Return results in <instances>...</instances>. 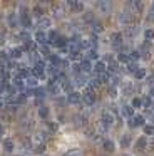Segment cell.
Returning a JSON list of instances; mask_svg holds the SVG:
<instances>
[{
	"mask_svg": "<svg viewBox=\"0 0 154 156\" xmlns=\"http://www.w3.org/2000/svg\"><path fill=\"white\" fill-rule=\"evenodd\" d=\"M64 156H82V153H80V149H70Z\"/></svg>",
	"mask_w": 154,
	"mask_h": 156,
	"instance_id": "obj_37",
	"label": "cell"
},
{
	"mask_svg": "<svg viewBox=\"0 0 154 156\" xmlns=\"http://www.w3.org/2000/svg\"><path fill=\"white\" fill-rule=\"evenodd\" d=\"M50 24H52V20H50L49 17H40V19H37V22H35V27L37 29H49L50 27Z\"/></svg>",
	"mask_w": 154,
	"mask_h": 156,
	"instance_id": "obj_10",
	"label": "cell"
},
{
	"mask_svg": "<svg viewBox=\"0 0 154 156\" xmlns=\"http://www.w3.org/2000/svg\"><path fill=\"white\" fill-rule=\"evenodd\" d=\"M35 144H40V146H45V141H47V134L45 133H37L35 138H33Z\"/></svg>",
	"mask_w": 154,
	"mask_h": 156,
	"instance_id": "obj_18",
	"label": "cell"
},
{
	"mask_svg": "<svg viewBox=\"0 0 154 156\" xmlns=\"http://www.w3.org/2000/svg\"><path fill=\"white\" fill-rule=\"evenodd\" d=\"M44 71H45V62L40 59V61H37L35 64H33V77H44Z\"/></svg>",
	"mask_w": 154,
	"mask_h": 156,
	"instance_id": "obj_3",
	"label": "cell"
},
{
	"mask_svg": "<svg viewBox=\"0 0 154 156\" xmlns=\"http://www.w3.org/2000/svg\"><path fill=\"white\" fill-rule=\"evenodd\" d=\"M87 82V79L84 77L82 74H75V77H74V84L77 86V87H80V86H84Z\"/></svg>",
	"mask_w": 154,
	"mask_h": 156,
	"instance_id": "obj_27",
	"label": "cell"
},
{
	"mask_svg": "<svg viewBox=\"0 0 154 156\" xmlns=\"http://www.w3.org/2000/svg\"><path fill=\"white\" fill-rule=\"evenodd\" d=\"M102 149L104 151H107V153H112L114 149H116V144H114V141L112 139H102Z\"/></svg>",
	"mask_w": 154,
	"mask_h": 156,
	"instance_id": "obj_14",
	"label": "cell"
},
{
	"mask_svg": "<svg viewBox=\"0 0 154 156\" xmlns=\"http://www.w3.org/2000/svg\"><path fill=\"white\" fill-rule=\"evenodd\" d=\"M139 57H141V52H139V51H132V52H129V61H131V62H136Z\"/></svg>",
	"mask_w": 154,
	"mask_h": 156,
	"instance_id": "obj_31",
	"label": "cell"
},
{
	"mask_svg": "<svg viewBox=\"0 0 154 156\" xmlns=\"http://www.w3.org/2000/svg\"><path fill=\"white\" fill-rule=\"evenodd\" d=\"M79 66H80V74H87V72H90L94 69V66L90 64L89 61H86V59H82V61L79 62Z\"/></svg>",
	"mask_w": 154,
	"mask_h": 156,
	"instance_id": "obj_13",
	"label": "cell"
},
{
	"mask_svg": "<svg viewBox=\"0 0 154 156\" xmlns=\"http://www.w3.org/2000/svg\"><path fill=\"white\" fill-rule=\"evenodd\" d=\"M33 153H39V156L40 154H42V153H44V149H45V146H40V144H35V146H33Z\"/></svg>",
	"mask_w": 154,
	"mask_h": 156,
	"instance_id": "obj_40",
	"label": "cell"
},
{
	"mask_svg": "<svg viewBox=\"0 0 154 156\" xmlns=\"http://www.w3.org/2000/svg\"><path fill=\"white\" fill-rule=\"evenodd\" d=\"M35 96H37V98H39V99L45 98V91H44L42 87H37V89H35Z\"/></svg>",
	"mask_w": 154,
	"mask_h": 156,
	"instance_id": "obj_39",
	"label": "cell"
},
{
	"mask_svg": "<svg viewBox=\"0 0 154 156\" xmlns=\"http://www.w3.org/2000/svg\"><path fill=\"white\" fill-rule=\"evenodd\" d=\"M67 5H69L74 12H82L84 10V5L80 4V2H74V0H70V2H67Z\"/></svg>",
	"mask_w": 154,
	"mask_h": 156,
	"instance_id": "obj_24",
	"label": "cell"
},
{
	"mask_svg": "<svg viewBox=\"0 0 154 156\" xmlns=\"http://www.w3.org/2000/svg\"><path fill=\"white\" fill-rule=\"evenodd\" d=\"M94 72H96V76H102V74H106L107 72V66L104 64L102 61H97L96 64H94V69H92Z\"/></svg>",
	"mask_w": 154,
	"mask_h": 156,
	"instance_id": "obj_12",
	"label": "cell"
},
{
	"mask_svg": "<svg viewBox=\"0 0 154 156\" xmlns=\"http://www.w3.org/2000/svg\"><path fill=\"white\" fill-rule=\"evenodd\" d=\"M99 9L102 12H109L110 10V4H107V2H106V4H99Z\"/></svg>",
	"mask_w": 154,
	"mask_h": 156,
	"instance_id": "obj_41",
	"label": "cell"
},
{
	"mask_svg": "<svg viewBox=\"0 0 154 156\" xmlns=\"http://www.w3.org/2000/svg\"><path fill=\"white\" fill-rule=\"evenodd\" d=\"M40 156H44V154H40Z\"/></svg>",
	"mask_w": 154,
	"mask_h": 156,
	"instance_id": "obj_47",
	"label": "cell"
},
{
	"mask_svg": "<svg viewBox=\"0 0 154 156\" xmlns=\"http://www.w3.org/2000/svg\"><path fill=\"white\" fill-rule=\"evenodd\" d=\"M7 108V98L0 96V109H5Z\"/></svg>",
	"mask_w": 154,
	"mask_h": 156,
	"instance_id": "obj_42",
	"label": "cell"
},
{
	"mask_svg": "<svg viewBox=\"0 0 154 156\" xmlns=\"http://www.w3.org/2000/svg\"><path fill=\"white\" fill-rule=\"evenodd\" d=\"M144 37H146V41L152 42V39H154V29H144Z\"/></svg>",
	"mask_w": 154,
	"mask_h": 156,
	"instance_id": "obj_30",
	"label": "cell"
},
{
	"mask_svg": "<svg viewBox=\"0 0 154 156\" xmlns=\"http://www.w3.org/2000/svg\"><path fill=\"white\" fill-rule=\"evenodd\" d=\"M122 156H131V154H122Z\"/></svg>",
	"mask_w": 154,
	"mask_h": 156,
	"instance_id": "obj_46",
	"label": "cell"
},
{
	"mask_svg": "<svg viewBox=\"0 0 154 156\" xmlns=\"http://www.w3.org/2000/svg\"><path fill=\"white\" fill-rule=\"evenodd\" d=\"M39 116H40V118H47V116H49V108L42 106V108L39 109Z\"/></svg>",
	"mask_w": 154,
	"mask_h": 156,
	"instance_id": "obj_36",
	"label": "cell"
},
{
	"mask_svg": "<svg viewBox=\"0 0 154 156\" xmlns=\"http://www.w3.org/2000/svg\"><path fill=\"white\" fill-rule=\"evenodd\" d=\"M144 76H146V69H144V67H139L136 72H134V77H136L137 81H141V79H144Z\"/></svg>",
	"mask_w": 154,
	"mask_h": 156,
	"instance_id": "obj_29",
	"label": "cell"
},
{
	"mask_svg": "<svg viewBox=\"0 0 154 156\" xmlns=\"http://www.w3.org/2000/svg\"><path fill=\"white\" fill-rule=\"evenodd\" d=\"M3 134H5V128L0 124V141H3Z\"/></svg>",
	"mask_w": 154,
	"mask_h": 156,
	"instance_id": "obj_43",
	"label": "cell"
},
{
	"mask_svg": "<svg viewBox=\"0 0 154 156\" xmlns=\"http://www.w3.org/2000/svg\"><path fill=\"white\" fill-rule=\"evenodd\" d=\"M151 47H152V44H151V41H144L142 44H141V54H144V52H149Z\"/></svg>",
	"mask_w": 154,
	"mask_h": 156,
	"instance_id": "obj_28",
	"label": "cell"
},
{
	"mask_svg": "<svg viewBox=\"0 0 154 156\" xmlns=\"http://www.w3.org/2000/svg\"><path fill=\"white\" fill-rule=\"evenodd\" d=\"M35 42L40 45V47H42V45H47V44H49V37H47L45 32L37 30V32H35Z\"/></svg>",
	"mask_w": 154,
	"mask_h": 156,
	"instance_id": "obj_7",
	"label": "cell"
},
{
	"mask_svg": "<svg viewBox=\"0 0 154 156\" xmlns=\"http://www.w3.org/2000/svg\"><path fill=\"white\" fill-rule=\"evenodd\" d=\"M50 12H52V15H54V17L60 19L64 14H65V7H64V4H55V5H52Z\"/></svg>",
	"mask_w": 154,
	"mask_h": 156,
	"instance_id": "obj_6",
	"label": "cell"
},
{
	"mask_svg": "<svg viewBox=\"0 0 154 156\" xmlns=\"http://www.w3.org/2000/svg\"><path fill=\"white\" fill-rule=\"evenodd\" d=\"M141 104H142L144 109L152 108V99H151V96H149V94H147V96H142V98H141Z\"/></svg>",
	"mask_w": 154,
	"mask_h": 156,
	"instance_id": "obj_23",
	"label": "cell"
},
{
	"mask_svg": "<svg viewBox=\"0 0 154 156\" xmlns=\"http://www.w3.org/2000/svg\"><path fill=\"white\" fill-rule=\"evenodd\" d=\"M2 146H3V151H7V153H12L13 151V141H12V139H3Z\"/></svg>",
	"mask_w": 154,
	"mask_h": 156,
	"instance_id": "obj_26",
	"label": "cell"
},
{
	"mask_svg": "<svg viewBox=\"0 0 154 156\" xmlns=\"http://www.w3.org/2000/svg\"><path fill=\"white\" fill-rule=\"evenodd\" d=\"M147 136H141L139 139H137V143H136V149H142V148H147Z\"/></svg>",
	"mask_w": 154,
	"mask_h": 156,
	"instance_id": "obj_25",
	"label": "cell"
},
{
	"mask_svg": "<svg viewBox=\"0 0 154 156\" xmlns=\"http://www.w3.org/2000/svg\"><path fill=\"white\" fill-rule=\"evenodd\" d=\"M82 102H86L87 106H92L94 102H96V92L92 91V89H86L82 94Z\"/></svg>",
	"mask_w": 154,
	"mask_h": 156,
	"instance_id": "obj_4",
	"label": "cell"
},
{
	"mask_svg": "<svg viewBox=\"0 0 154 156\" xmlns=\"http://www.w3.org/2000/svg\"><path fill=\"white\" fill-rule=\"evenodd\" d=\"M121 91H122V94H124V96L132 94V91H134L132 82H122V84H121Z\"/></svg>",
	"mask_w": 154,
	"mask_h": 156,
	"instance_id": "obj_15",
	"label": "cell"
},
{
	"mask_svg": "<svg viewBox=\"0 0 154 156\" xmlns=\"http://www.w3.org/2000/svg\"><path fill=\"white\" fill-rule=\"evenodd\" d=\"M20 156H23V154H20Z\"/></svg>",
	"mask_w": 154,
	"mask_h": 156,
	"instance_id": "obj_48",
	"label": "cell"
},
{
	"mask_svg": "<svg viewBox=\"0 0 154 156\" xmlns=\"http://www.w3.org/2000/svg\"><path fill=\"white\" fill-rule=\"evenodd\" d=\"M124 34H126L127 37H134V35L139 34V27H137V25H127V29L124 30Z\"/></svg>",
	"mask_w": 154,
	"mask_h": 156,
	"instance_id": "obj_17",
	"label": "cell"
},
{
	"mask_svg": "<svg viewBox=\"0 0 154 156\" xmlns=\"http://www.w3.org/2000/svg\"><path fill=\"white\" fill-rule=\"evenodd\" d=\"M109 41L114 47H122V34H119V32H112Z\"/></svg>",
	"mask_w": 154,
	"mask_h": 156,
	"instance_id": "obj_8",
	"label": "cell"
},
{
	"mask_svg": "<svg viewBox=\"0 0 154 156\" xmlns=\"http://www.w3.org/2000/svg\"><path fill=\"white\" fill-rule=\"evenodd\" d=\"M89 89H92V91H96V89H99L100 86H102V82H100V79L99 77H92V79H89Z\"/></svg>",
	"mask_w": 154,
	"mask_h": 156,
	"instance_id": "obj_19",
	"label": "cell"
},
{
	"mask_svg": "<svg viewBox=\"0 0 154 156\" xmlns=\"http://www.w3.org/2000/svg\"><path fill=\"white\" fill-rule=\"evenodd\" d=\"M131 143H132L131 134H122V136H121V148H129Z\"/></svg>",
	"mask_w": 154,
	"mask_h": 156,
	"instance_id": "obj_21",
	"label": "cell"
},
{
	"mask_svg": "<svg viewBox=\"0 0 154 156\" xmlns=\"http://www.w3.org/2000/svg\"><path fill=\"white\" fill-rule=\"evenodd\" d=\"M131 106H132L134 109L142 108V104H141V99H139V98H134V99H132V102H131Z\"/></svg>",
	"mask_w": 154,
	"mask_h": 156,
	"instance_id": "obj_38",
	"label": "cell"
},
{
	"mask_svg": "<svg viewBox=\"0 0 154 156\" xmlns=\"http://www.w3.org/2000/svg\"><path fill=\"white\" fill-rule=\"evenodd\" d=\"M132 20V12H121V15H119V22L121 24H127V22H131Z\"/></svg>",
	"mask_w": 154,
	"mask_h": 156,
	"instance_id": "obj_16",
	"label": "cell"
},
{
	"mask_svg": "<svg viewBox=\"0 0 154 156\" xmlns=\"http://www.w3.org/2000/svg\"><path fill=\"white\" fill-rule=\"evenodd\" d=\"M47 129L54 133V131H57V129H59V126H57L55 121H47Z\"/></svg>",
	"mask_w": 154,
	"mask_h": 156,
	"instance_id": "obj_33",
	"label": "cell"
},
{
	"mask_svg": "<svg viewBox=\"0 0 154 156\" xmlns=\"http://www.w3.org/2000/svg\"><path fill=\"white\" fill-rule=\"evenodd\" d=\"M144 122H146V119L141 114H134L132 118L127 119V126L129 128H139V126H144Z\"/></svg>",
	"mask_w": 154,
	"mask_h": 156,
	"instance_id": "obj_2",
	"label": "cell"
},
{
	"mask_svg": "<svg viewBox=\"0 0 154 156\" xmlns=\"http://www.w3.org/2000/svg\"><path fill=\"white\" fill-rule=\"evenodd\" d=\"M114 122H116V118H114L112 112H104L102 118H100V126L104 128V131H107Z\"/></svg>",
	"mask_w": 154,
	"mask_h": 156,
	"instance_id": "obj_1",
	"label": "cell"
},
{
	"mask_svg": "<svg viewBox=\"0 0 154 156\" xmlns=\"http://www.w3.org/2000/svg\"><path fill=\"white\" fill-rule=\"evenodd\" d=\"M67 102L69 104H72V106H80L82 104V94L80 92H70L69 96H67Z\"/></svg>",
	"mask_w": 154,
	"mask_h": 156,
	"instance_id": "obj_5",
	"label": "cell"
},
{
	"mask_svg": "<svg viewBox=\"0 0 154 156\" xmlns=\"http://www.w3.org/2000/svg\"><path fill=\"white\" fill-rule=\"evenodd\" d=\"M149 84L154 86V76H151V77H149Z\"/></svg>",
	"mask_w": 154,
	"mask_h": 156,
	"instance_id": "obj_45",
	"label": "cell"
},
{
	"mask_svg": "<svg viewBox=\"0 0 154 156\" xmlns=\"http://www.w3.org/2000/svg\"><path fill=\"white\" fill-rule=\"evenodd\" d=\"M20 24H22L23 27H30V24H32V22H30V17L25 12V9H23V12L20 14Z\"/></svg>",
	"mask_w": 154,
	"mask_h": 156,
	"instance_id": "obj_22",
	"label": "cell"
},
{
	"mask_svg": "<svg viewBox=\"0 0 154 156\" xmlns=\"http://www.w3.org/2000/svg\"><path fill=\"white\" fill-rule=\"evenodd\" d=\"M23 55V49L22 47H10L9 49V59H20Z\"/></svg>",
	"mask_w": 154,
	"mask_h": 156,
	"instance_id": "obj_9",
	"label": "cell"
},
{
	"mask_svg": "<svg viewBox=\"0 0 154 156\" xmlns=\"http://www.w3.org/2000/svg\"><path fill=\"white\" fill-rule=\"evenodd\" d=\"M7 22H9V25H12V27H15V25H17V19H15V14H10L9 17H7Z\"/></svg>",
	"mask_w": 154,
	"mask_h": 156,
	"instance_id": "obj_35",
	"label": "cell"
},
{
	"mask_svg": "<svg viewBox=\"0 0 154 156\" xmlns=\"http://www.w3.org/2000/svg\"><path fill=\"white\" fill-rule=\"evenodd\" d=\"M149 96H151V98H154V86H151V89H149Z\"/></svg>",
	"mask_w": 154,
	"mask_h": 156,
	"instance_id": "obj_44",
	"label": "cell"
},
{
	"mask_svg": "<svg viewBox=\"0 0 154 156\" xmlns=\"http://www.w3.org/2000/svg\"><path fill=\"white\" fill-rule=\"evenodd\" d=\"M102 32V25L99 24V22H94L92 24V34H100Z\"/></svg>",
	"mask_w": 154,
	"mask_h": 156,
	"instance_id": "obj_32",
	"label": "cell"
},
{
	"mask_svg": "<svg viewBox=\"0 0 154 156\" xmlns=\"http://www.w3.org/2000/svg\"><path fill=\"white\" fill-rule=\"evenodd\" d=\"M144 134L146 136H154V126H144Z\"/></svg>",
	"mask_w": 154,
	"mask_h": 156,
	"instance_id": "obj_34",
	"label": "cell"
},
{
	"mask_svg": "<svg viewBox=\"0 0 154 156\" xmlns=\"http://www.w3.org/2000/svg\"><path fill=\"white\" fill-rule=\"evenodd\" d=\"M39 87V79L30 76V77L25 79V91H30V89H37Z\"/></svg>",
	"mask_w": 154,
	"mask_h": 156,
	"instance_id": "obj_11",
	"label": "cell"
},
{
	"mask_svg": "<svg viewBox=\"0 0 154 156\" xmlns=\"http://www.w3.org/2000/svg\"><path fill=\"white\" fill-rule=\"evenodd\" d=\"M121 114L126 116L127 119L132 118V116H134V108H132V106H122V109H121Z\"/></svg>",
	"mask_w": 154,
	"mask_h": 156,
	"instance_id": "obj_20",
	"label": "cell"
}]
</instances>
